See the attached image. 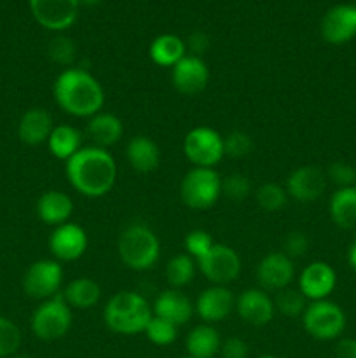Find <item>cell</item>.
Listing matches in <instances>:
<instances>
[{
	"label": "cell",
	"instance_id": "bcb514c9",
	"mask_svg": "<svg viewBox=\"0 0 356 358\" xmlns=\"http://www.w3.org/2000/svg\"><path fill=\"white\" fill-rule=\"evenodd\" d=\"M10 358H31V357H27V355H14V357H10Z\"/></svg>",
	"mask_w": 356,
	"mask_h": 358
},
{
	"label": "cell",
	"instance_id": "7402d4cb",
	"mask_svg": "<svg viewBox=\"0 0 356 358\" xmlns=\"http://www.w3.org/2000/svg\"><path fill=\"white\" fill-rule=\"evenodd\" d=\"M86 135L89 136L94 147L107 149L115 145L124 135V124L112 112H98L87 119Z\"/></svg>",
	"mask_w": 356,
	"mask_h": 358
},
{
	"label": "cell",
	"instance_id": "ba28073f",
	"mask_svg": "<svg viewBox=\"0 0 356 358\" xmlns=\"http://www.w3.org/2000/svg\"><path fill=\"white\" fill-rule=\"evenodd\" d=\"M184 154L192 166L215 168L225 157L223 136L208 126H195L185 135Z\"/></svg>",
	"mask_w": 356,
	"mask_h": 358
},
{
	"label": "cell",
	"instance_id": "5bb4252c",
	"mask_svg": "<svg viewBox=\"0 0 356 358\" xmlns=\"http://www.w3.org/2000/svg\"><path fill=\"white\" fill-rule=\"evenodd\" d=\"M171 83L180 94L195 96L202 93L209 83V69L201 56L185 55L171 69Z\"/></svg>",
	"mask_w": 356,
	"mask_h": 358
},
{
	"label": "cell",
	"instance_id": "8fae6325",
	"mask_svg": "<svg viewBox=\"0 0 356 358\" xmlns=\"http://www.w3.org/2000/svg\"><path fill=\"white\" fill-rule=\"evenodd\" d=\"M49 250L58 262H72L82 257L87 250V233L75 222H65L49 234Z\"/></svg>",
	"mask_w": 356,
	"mask_h": 358
},
{
	"label": "cell",
	"instance_id": "ac0fdd59",
	"mask_svg": "<svg viewBox=\"0 0 356 358\" xmlns=\"http://www.w3.org/2000/svg\"><path fill=\"white\" fill-rule=\"evenodd\" d=\"M236 313L246 324L253 327H264L274 318V299L260 287L246 289L236 297Z\"/></svg>",
	"mask_w": 356,
	"mask_h": 358
},
{
	"label": "cell",
	"instance_id": "4dcf8cb0",
	"mask_svg": "<svg viewBox=\"0 0 356 358\" xmlns=\"http://www.w3.org/2000/svg\"><path fill=\"white\" fill-rule=\"evenodd\" d=\"M255 201L264 212L274 213L285 208L286 201H288V192L283 185L274 184V182H265V184L258 185L257 191H255Z\"/></svg>",
	"mask_w": 356,
	"mask_h": 358
},
{
	"label": "cell",
	"instance_id": "1f68e13d",
	"mask_svg": "<svg viewBox=\"0 0 356 358\" xmlns=\"http://www.w3.org/2000/svg\"><path fill=\"white\" fill-rule=\"evenodd\" d=\"M307 304L309 303H307V299L302 296L299 289L286 287V289L276 292L274 308L276 311H279L285 317H302Z\"/></svg>",
	"mask_w": 356,
	"mask_h": 358
},
{
	"label": "cell",
	"instance_id": "7dc6e473",
	"mask_svg": "<svg viewBox=\"0 0 356 358\" xmlns=\"http://www.w3.org/2000/svg\"><path fill=\"white\" fill-rule=\"evenodd\" d=\"M184 358H198V357H191V355H187V357H184Z\"/></svg>",
	"mask_w": 356,
	"mask_h": 358
},
{
	"label": "cell",
	"instance_id": "d4e9b609",
	"mask_svg": "<svg viewBox=\"0 0 356 358\" xmlns=\"http://www.w3.org/2000/svg\"><path fill=\"white\" fill-rule=\"evenodd\" d=\"M61 296L72 310L84 311L91 310V308H94L100 303L101 289L94 280L87 278V276H80V278H75L66 283Z\"/></svg>",
	"mask_w": 356,
	"mask_h": 358
},
{
	"label": "cell",
	"instance_id": "d6986e66",
	"mask_svg": "<svg viewBox=\"0 0 356 358\" xmlns=\"http://www.w3.org/2000/svg\"><path fill=\"white\" fill-rule=\"evenodd\" d=\"M321 35L328 44L341 45L356 37L355 3H341L327 10L321 20Z\"/></svg>",
	"mask_w": 356,
	"mask_h": 358
},
{
	"label": "cell",
	"instance_id": "e0dca14e",
	"mask_svg": "<svg viewBox=\"0 0 356 358\" xmlns=\"http://www.w3.org/2000/svg\"><path fill=\"white\" fill-rule=\"evenodd\" d=\"M335 285H337L335 269L327 262L314 261L302 269L297 289L309 303H314V301L328 299V296L334 292Z\"/></svg>",
	"mask_w": 356,
	"mask_h": 358
},
{
	"label": "cell",
	"instance_id": "9c48e42d",
	"mask_svg": "<svg viewBox=\"0 0 356 358\" xmlns=\"http://www.w3.org/2000/svg\"><path fill=\"white\" fill-rule=\"evenodd\" d=\"M61 262L54 259H40L27 269L23 276V290L28 297L45 301L59 294L63 285Z\"/></svg>",
	"mask_w": 356,
	"mask_h": 358
},
{
	"label": "cell",
	"instance_id": "c3c4849f",
	"mask_svg": "<svg viewBox=\"0 0 356 358\" xmlns=\"http://www.w3.org/2000/svg\"><path fill=\"white\" fill-rule=\"evenodd\" d=\"M355 9H356V3H355Z\"/></svg>",
	"mask_w": 356,
	"mask_h": 358
},
{
	"label": "cell",
	"instance_id": "9a60e30c",
	"mask_svg": "<svg viewBox=\"0 0 356 358\" xmlns=\"http://www.w3.org/2000/svg\"><path fill=\"white\" fill-rule=\"evenodd\" d=\"M327 182V173L321 168L314 166V164H306L290 173V177L286 178L285 189L288 192V198L299 203H311L323 196Z\"/></svg>",
	"mask_w": 356,
	"mask_h": 358
},
{
	"label": "cell",
	"instance_id": "cb8c5ba5",
	"mask_svg": "<svg viewBox=\"0 0 356 358\" xmlns=\"http://www.w3.org/2000/svg\"><path fill=\"white\" fill-rule=\"evenodd\" d=\"M73 213V201L63 191H45L37 201V215L44 224L58 227L68 222Z\"/></svg>",
	"mask_w": 356,
	"mask_h": 358
},
{
	"label": "cell",
	"instance_id": "30bf717a",
	"mask_svg": "<svg viewBox=\"0 0 356 358\" xmlns=\"http://www.w3.org/2000/svg\"><path fill=\"white\" fill-rule=\"evenodd\" d=\"M198 269L212 285H229L241 275V257L232 247L215 243L212 250L195 261Z\"/></svg>",
	"mask_w": 356,
	"mask_h": 358
},
{
	"label": "cell",
	"instance_id": "52a82bcc",
	"mask_svg": "<svg viewBox=\"0 0 356 358\" xmlns=\"http://www.w3.org/2000/svg\"><path fill=\"white\" fill-rule=\"evenodd\" d=\"M346 313L334 301H314L307 304L302 313L304 331L318 341H334L344 332Z\"/></svg>",
	"mask_w": 356,
	"mask_h": 358
},
{
	"label": "cell",
	"instance_id": "6da1fadb",
	"mask_svg": "<svg viewBox=\"0 0 356 358\" xmlns=\"http://www.w3.org/2000/svg\"><path fill=\"white\" fill-rule=\"evenodd\" d=\"M65 164L70 185L86 198H103L117 182V163L107 149L82 147Z\"/></svg>",
	"mask_w": 356,
	"mask_h": 358
},
{
	"label": "cell",
	"instance_id": "ab89813d",
	"mask_svg": "<svg viewBox=\"0 0 356 358\" xmlns=\"http://www.w3.org/2000/svg\"><path fill=\"white\" fill-rule=\"evenodd\" d=\"M307 247H309V241H307V236L302 233V231H292L285 236V241H283V250L290 259H297L306 255Z\"/></svg>",
	"mask_w": 356,
	"mask_h": 358
},
{
	"label": "cell",
	"instance_id": "44dd1931",
	"mask_svg": "<svg viewBox=\"0 0 356 358\" xmlns=\"http://www.w3.org/2000/svg\"><path fill=\"white\" fill-rule=\"evenodd\" d=\"M52 128H54L52 115L45 108L34 107L21 115L17 122V136L27 145H42L47 143Z\"/></svg>",
	"mask_w": 356,
	"mask_h": 358
},
{
	"label": "cell",
	"instance_id": "7a4b0ae2",
	"mask_svg": "<svg viewBox=\"0 0 356 358\" xmlns=\"http://www.w3.org/2000/svg\"><path fill=\"white\" fill-rule=\"evenodd\" d=\"M54 100L63 112L73 117H93L105 105V91L100 80L86 69L70 66L56 77Z\"/></svg>",
	"mask_w": 356,
	"mask_h": 358
},
{
	"label": "cell",
	"instance_id": "484cf974",
	"mask_svg": "<svg viewBox=\"0 0 356 358\" xmlns=\"http://www.w3.org/2000/svg\"><path fill=\"white\" fill-rule=\"evenodd\" d=\"M222 338L218 331L209 324L195 325L185 338V350L187 355L198 358H213L220 353Z\"/></svg>",
	"mask_w": 356,
	"mask_h": 358
},
{
	"label": "cell",
	"instance_id": "8d00e7d4",
	"mask_svg": "<svg viewBox=\"0 0 356 358\" xmlns=\"http://www.w3.org/2000/svg\"><path fill=\"white\" fill-rule=\"evenodd\" d=\"M215 245L213 241L212 234L208 231H202V229H194L191 233H187L184 240V247H185V254L191 255L194 261H199L202 255L208 254L212 250V247Z\"/></svg>",
	"mask_w": 356,
	"mask_h": 358
},
{
	"label": "cell",
	"instance_id": "ee69618b",
	"mask_svg": "<svg viewBox=\"0 0 356 358\" xmlns=\"http://www.w3.org/2000/svg\"><path fill=\"white\" fill-rule=\"evenodd\" d=\"M348 262L353 269L356 271V236L353 240V243L349 245V250H348Z\"/></svg>",
	"mask_w": 356,
	"mask_h": 358
},
{
	"label": "cell",
	"instance_id": "60d3db41",
	"mask_svg": "<svg viewBox=\"0 0 356 358\" xmlns=\"http://www.w3.org/2000/svg\"><path fill=\"white\" fill-rule=\"evenodd\" d=\"M220 355L222 358H248L250 348L241 338H227L220 346Z\"/></svg>",
	"mask_w": 356,
	"mask_h": 358
},
{
	"label": "cell",
	"instance_id": "f546056e",
	"mask_svg": "<svg viewBox=\"0 0 356 358\" xmlns=\"http://www.w3.org/2000/svg\"><path fill=\"white\" fill-rule=\"evenodd\" d=\"M195 268H198V264H195V261L191 255L178 254L168 261L164 275H166V280L171 285V289L180 290L181 287L188 285L194 280Z\"/></svg>",
	"mask_w": 356,
	"mask_h": 358
},
{
	"label": "cell",
	"instance_id": "83f0119b",
	"mask_svg": "<svg viewBox=\"0 0 356 358\" xmlns=\"http://www.w3.org/2000/svg\"><path fill=\"white\" fill-rule=\"evenodd\" d=\"M328 212L332 222L341 229L356 227V185L337 189L328 201Z\"/></svg>",
	"mask_w": 356,
	"mask_h": 358
},
{
	"label": "cell",
	"instance_id": "4fadbf2b",
	"mask_svg": "<svg viewBox=\"0 0 356 358\" xmlns=\"http://www.w3.org/2000/svg\"><path fill=\"white\" fill-rule=\"evenodd\" d=\"M257 282L265 292H279L292 285L295 266L285 252H271L257 264Z\"/></svg>",
	"mask_w": 356,
	"mask_h": 358
},
{
	"label": "cell",
	"instance_id": "f6af8a7d",
	"mask_svg": "<svg viewBox=\"0 0 356 358\" xmlns=\"http://www.w3.org/2000/svg\"><path fill=\"white\" fill-rule=\"evenodd\" d=\"M257 358H279V357H276V355H262V357H257Z\"/></svg>",
	"mask_w": 356,
	"mask_h": 358
},
{
	"label": "cell",
	"instance_id": "d6a6232c",
	"mask_svg": "<svg viewBox=\"0 0 356 358\" xmlns=\"http://www.w3.org/2000/svg\"><path fill=\"white\" fill-rule=\"evenodd\" d=\"M143 334H145V338L149 339L152 345L170 346L177 341L178 327L175 324H171V322L163 320V318L152 317Z\"/></svg>",
	"mask_w": 356,
	"mask_h": 358
},
{
	"label": "cell",
	"instance_id": "b9f144b4",
	"mask_svg": "<svg viewBox=\"0 0 356 358\" xmlns=\"http://www.w3.org/2000/svg\"><path fill=\"white\" fill-rule=\"evenodd\" d=\"M335 358H356V339H341L335 346Z\"/></svg>",
	"mask_w": 356,
	"mask_h": 358
},
{
	"label": "cell",
	"instance_id": "ffe728a7",
	"mask_svg": "<svg viewBox=\"0 0 356 358\" xmlns=\"http://www.w3.org/2000/svg\"><path fill=\"white\" fill-rule=\"evenodd\" d=\"M152 313L154 317H159L163 320L171 322L177 327H181L191 320L195 310L192 301L184 292H180L178 289H168L156 297L152 304Z\"/></svg>",
	"mask_w": 356,
	"mask_h": 358
},
{
	"label": "cell",
	"instance_id": "74e56055",
	"mask_svg": "<svg viewBox=\"0 0 356 358\" xmlns=\"http://www.w3.org/2000/svg\"><path fill=\"white\" fill-rule=\"evenodd\" d=\"M253 149L251 136L244 131H230L229 135L223 136V152L227 157L232 159H241L246 157Z\"/></svg>",
	"mask_w": 356,
	"mask_h": 358
},
{
	"label": "cell",
	"instance_id": "e575fe53",
	"mask_svg": "<svg viewBox=\"0 0 356 358\" xmlns=\"http://www.w3.org/2000/svg\"><path fill=\"white\" fill-rule=\"evenodd\" d=\"M47 55L52 62H56L58 65L68 66L70 69V65H72L77 55L75 42L70 37H66V35H56V37L49 42Z\"/></svg>",
	"mask_w": 356,
	"mask_h": 358
},
{
	"label": "cell",
	"instance_id": "f35d334b",
	"mask_svg": "<svg viewBox=\"0 0 356 358\" xmlns=\"http://www.w3.org/2000/svg\"><path fill=\"white\" fill-rule=\"evenodd\" d=\"M325 173H327L328 180L337 185V189L356 185V168L353 164L346 163V161H335L328 166Z\"/></svg>",
	"mask_w": 356,
	"mask_h": 358
},
{
	"label": "cell",
	"instance_id": "4316f807",
	"mask_svg": "<svg viewBox=\"0 0 356 358\" xmlns=\"http://www.w3.org/2000/svg\"><path fill=\"white\" fill-rule=\"evenodd\" d=\"M51 156L59 161H68L82 149V133L70 124H56L47 138Z\"/></svg>",
	"mask_w": 356,
	"mask_h": 358
},
{
	"label": "cell",
	"instance_id": "3957f363",
	"mask_svg": "<svg viewBox=\"0 0 356 358\" xmlns=\"http://www.w3.org/2000/svg\"><path fill=\"white\" fill-rule=\"evenodd\" d=\"M152 317V306L149 301L133 290L114 294L103 308L105 325L121 336L143 334Z\"/></svg>",
	"mask_w": 356,
	"mask_h": 358
},
{
	"label": "cell",
	"instance_id": "603a6c76",
	"mask_svg": "<svg viewBox=\"0 0 356 358\" xmlns=\"http://www.w3.org/2000/svg\"><path fill=\"white\" fill-rule=\"evenodd\" d=\"M126 159L138 173H152L161 164V149L150 136L136 135L126 145Z\"/></svg>",
	"mask_w": 356,
	"mask_h": 358
},
{
	"label": "cell",
	"instance_id": "f1b7e54d",
	"mask_svg": "<svg viewBox=\"0 0 356 358\" xmlns=\"http://www.w3.org/2000/svg\"><path fill=\"white\" fill-rule=\"evenodd\" d=\"M187 55V44L178 35L163 34L152 41L149 48V56L157 66L173 69L184 56Z\"/></svg>",
	"mask_w": 356,
	"mask_h": 358
},
{
	"label": "cell",
	"instance_id": "d590c367",
	"mask_svg": "<svg viewBox=\"0 0 356 358\" xmlns=\"http://www.w3.org/2000/svg\"><path fill=\"white\" fill-rule=\"evenodd\" d=\"M251 182L243 173H230L229 177L222 178V196L230 201H243L250 196Z\"/></svg>",
	"mask_w": 356,
	"mask_h": 358
},
{
	"label": "cell",
	"instance_id": "2e32d148",
	"mask_svg": "<svg viewBox=\"0 0 356 358\" xmlns=\"http://www.w3.org/2000/svg\"><path fill=\"white\" fill-rule=\"evenodd\" d=\"M194 310L202 324H218L236 310V297L225 285H212L198 296Z\"/></svg>",
	"mask_w": 356,
	"mask_h": 358
},
{
	"label": "cell",
	"instance_id": "7bdbcfd3",
	"mask_svg": "<svg viewBox=\"0 0 356 358\" xmlns=\"http://www.w3.org/2000/svg\"><path fill=\"white\" fill-rule=\"evenodd\" d=\"M208 37H206V34H201V31H195V34H192L191 38H188V48H191V51L194 52L195 56H201L202 52L208 49Z\"/></svg>",
	"mask_w": 356,
	"mask_h": 358
},
{
	"label": "cell",
	"instance_id": "5b68a950",
	"mask_svg": "<svg viewBox=\"0 0 356 358\" xmlns=\"http://www.w3.org/2000/svg\"><path fill=\"white\" fill-rule=\"evenodd\" d=\"M222 196V177L215 168L192 166L180 182V198L187 208L202 212Z\"/></svg>",
	"mask_w": 356,
	"mask_h": 358
},
{
	"label": "cell",
	"instance_id": "836d02e7",
	"mask_svg": "<svg viewBox=\"0 0 356 358\" xmlns=\"http://www.w3.org/2000/svg\"><path fill=\"white\" fill-rule=\"evenodd\" d=\"M21 345V331L13 320L0 315V358L13 357Z\"/></svg>",
	"mask_w": 356,
	"mask_h": 358
},
{
	"label": "cell",
	"instance_id": "277c9868",
	"mask_svg": "<svg viewBox=\"0 0 356 358\" xmlns=\"http://www.w3.org/2000/svg\"><path fill=\"white\" fill-rule=\"evenodd\" d=\"M117 254L126 268L133 271H147L159 261L161 241L145 224H129L119 234Z\"/></svg>",
	"mask_w": 356,
	"mask_h": 358
},
{
	"label": "cell",
	"instance_id": "7c38bea8",
	"mask_svg": "<svg viewBox=\"0 0 356 358\" xmlns=\"http://www.w3.org/2000/svg\"><path fill=\"white\" fill-rule=\"evenodd\" d=\"M28 3L40 27L51 31H63L75 23L80 0H28Z\"/></svg>",
	"mask_w": 356,
	"mask_h": 358
},
{
	"label": "cell",
	"instance_id": "8992f818",
	"mask_svg": "<svg viewBox=\"0 0 356 358\" xmlns=\"http://www.w3.org/2000/svg\"><path fill=\"white\" fill-rule=\"evenodd\" d=\"M72 308L63 299L61 292L38 304L30 320V329L35 338L42 341H58L72 329Z\"/></svg>",
	"mask_w": 356,
	"mask_h": 358
}]
</instances>
